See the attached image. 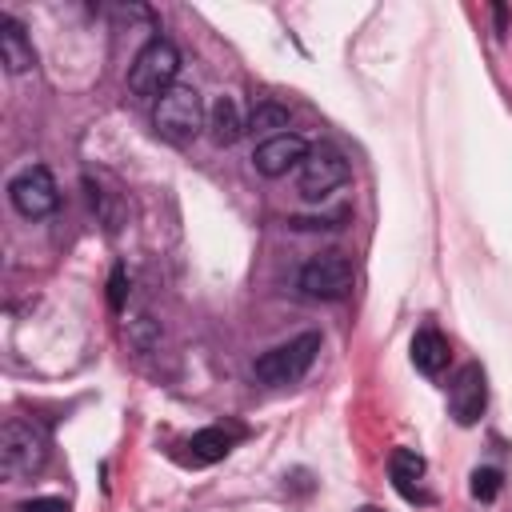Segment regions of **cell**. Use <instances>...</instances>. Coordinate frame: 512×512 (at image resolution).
<instances>
[{"label": "cell", "instance_id": "6", "mask_svg": "<svg viewBox=\"0 0 512 512\" xmlns=\"http://www.w3.org/2000/svg\"><path fill=\"white\" fill-rule=\"evenodd\" d=\"M8 200H12V208H16L24 220H44V216L56 212L60 188H56V180H52V172H48L44 164H28L24 172L12 176Z\"/></svg>", "mask_w": 512, "mask_h": 512}, {"label": "cell", "instance_id": "12", "mask_svg": "<svg viewBox=\"0 0 512 512\" xmlns=\"http://www.w3.org/2000/svg\"><path fill=\"white\" fill-rule=\"evenodd\" d=\"M244 132H248V120L240 116V104H236L232 96H216L212 108H208V136L228 148V144H236Z\"/></svg>", "mask_w": 512, "mask_h": 512}, {"label": "cell", "instance_id": "19", "mask_svg": "<svg viewBox=\"0 0 512 512\" xmlns=\"http://www.w3.org/2000/svg\"><path fill=\"white\" fill-rule=\"evenodd\" d=\"M356 512H384V508H372V504H364V508H356Z\"/></svg>", "mask_w": 512, "mask_h": 512}, {"label": "cell", "instance_id": "8", "mask_svg": "<svg viewBox=\"0 0 512 512\" xmlns=\"http://www.w3.org/2000/svg\"><path fill=\"white\" fill-rule=\"evenodd\" d=\"M484 404H488V380H484V368L480 364H464L448 388V408H452V420L460 428H472L480 416H484Z\"/></svg>", "mask_w": 512, "mask_h": 512}, {"label": "cell", "instance_id": "17", "mask_svg": "<svg viewBox=\"0 0 512 512\" xmlns=\"http://www.w3.org/2000/svg\"><path fill=\"white\" fill-rule=\"evenodd\" d=\"M20 512H68V504L56 496H40V500H24Z\"/></svg>", "mask_w": 512, "mask_h": 512}, {"label": "cell", "instance_id": "2", "mask_svg": "<svg viewBox=\"0 0 512 512\" xmlns=\"http://www.w3.org/2000/svg\"><path fill=\"white\" fill-rule=\"evenodd\" d=\"M152 124H156L160 140H168V144H188V140H196V132L208 128V112H204L200 92H196L192 84L168 88V92L156 100V108H152Z\"/></svg>", "mask_w": 512, "mask_h": 512}, {"label": "cell", "instance_id": "16", "mask_svg": "<svg viewBox=\"0 0 512 512\" xmlns=\"http://www.w3.org/2000/svg\"><path fill=\"white\" fill-rule=\"evenodd\" d=\"M500 484H504V480H500L496 468H476V472H472V496L484 500V504L500 496Z\"/></svg>", "mask_w": 512, "mask_h": 512}, {"label": "cell", "instance_id": "4", "mask_svg": "<svg viewBox=\"0 0 512 512\" xmlns=\"http://www.w3.org/2000/svg\"><path fill=\"white\" fill-rule=\"evenodd\" d=\"M48 460V444L44 436L24 424V420H8L0 428V476L4 480H24V476H36Z\"/></svg>", "mask_w": 512, "mask_h": 512}, {"label": "cell", "instance_id": "9", "mask_svg": "<svg viewBox=\"0 0 512 512\" xmlns=\"http://www.w3.org/2000/svg\"><path fill=\"white\" fill-rule=\"evenodd\" d=\"M308 140L304 136H296V132H280V136H272V140H260L256 144V152H252V164H256V172L260 176H268V180H276V176H288L292 168H300L304 160H308Z\"/></svg>", "mask_w": 512, "mask_h": 512}, {"label": "cell", "instance_id": "15", "mask_svg": "<svg viewBox=\"0 0 512 512\" xmlns=\"http://www.w3.org/2000/svg\"><path fill=\"white\" fill-rule=\"evenodd\" d=\"M248 132L264 136V140H272V136L288 132V108H284V104H276V100H260V104L252 108V116H248Z\"/></svg>", "mask_w": 512, "mask_h": 512}, {"label": "cell", "instance_id": "1", "mask_svg": "<svg viewBox=\"0 0 512 512\" xmlns=\"http://www.w3.org/2000/svg\"><path fill=\"white\" fill-rule=\"evenodd\" d=\"M176 72H180V52H176V44L172 40H164V36H152L140 52H136V60H132V68H128V92L136 96V100H160L168 88H176Z\"/></svg>", "mask_w": 512, "mask_h": 512}, {"label": "cell", "instance_id": "5", "mask_svg": "<svg viewBox=\"0 0 512 512\" xmlns=\"http://www.w3.org/2000/svg\"><path fill=\"white\" fill-rule=\"evenodd\" d=\"M356 284V268L344 252H320L300 268V292L312 300H340Z\"/></svg>", "mask_w": 512, "mask_h": 512}, {"label": "cell", "instance_id": "18", "mask_svg": "<svg viewBox=\"0 0 512 512\" xmlns=\"http://www.w3.org/2000/svg\"><path fill=\"white\" fill-rule=\"evenodd\" d=\"M120 304H124V268L112 272V308H120Z\"/></svg>", "mask_w": 512, "mask_h": 512}, {"label": "cell", "instance_id": "3", "mask_svg": "<svg viewBox=\"0 0 512 512\" xmlns=\"http://www.w3.org/2000/svg\"><path fill=\"white\" fill-rule=\"evenodd\" d=\"M316 352H320V332H300V336H292V340L268 348V352L252 364V372H256L260 384H296V380L312 368Z\"/></svg>", "mask_w": 512, "mask_h": 512}, {"label": "cell", "instance_id": "14", "mask_svg": "<svg viewBox=\"0 0 512 512\" xmlns=\"http://www.w3.org/2000/svg\"><path fill=\"white\" fill-rule=\"evenodd\" d=\"M388 468H392V484H396V492H400L404 500H424V492H420V480H424V456H420V452H412V448H396L392 460H388Z\"/></svg>", "mask_w": 512, "mask_h": 512}, {"label": "cell", "instance_id": "7", "mask_svg": "<svg viewBox=\"0 0 512 512\" xmlns=\"http://www.w3.org/2000/svg\"><path fill=\"white\" fill-rule=\"evenodd\" d=\"M348 176H352L348 160H344L336 148L320 144V148H312L308 160L300 164V196H304V200H324V196H332L336 188H344Z\"/></svg>", "mask_w": 512, "mask_h": 512}, {"label": "cell", "instance_id": "11", "mask_svg": "<svg viewBox=\"0 0 512 512\" xmlns=\"http://www.w3.org/2000/svg\"><path fill=\"white\" fill-rule=\"evenodd\" d=\"M232 444H236V436L228 428H200L184 444V464H192V468L216 464V460H224L232 452Z\"/></svg>", "mask_w": 512, "mask_h": 512}, {"label": "cell", "instance_id": "10", "mask_svg": "<svg viewBox=\"0 0 512 512\" xmlns=\"http://www.w3.org/2000/svg\"><path fill=\"white\" fill-rule=\"evenodd\" d=\"M0 60L12 76L28 72L36 64V52H32V40L24 36V24L16 16H0Z\"/></svg>", "mask_w": 512, "mask_h": 512}, {"label": "cell", "instance_id": "13", "mask_svg": "<svg viewBox=\"0 0 512 512\" xmlns=\"http://www.w3.org/2000/svg\"><path fill=\"white\" fill-rule=\"evenodd\" d=\"M448 356H452V348H448L444 332L420 328V332L412 336V364H416L424 376H440V372L448 368Z\"/></svg>", "mask_w": 512, "mask_h": 512}]
</instances>
